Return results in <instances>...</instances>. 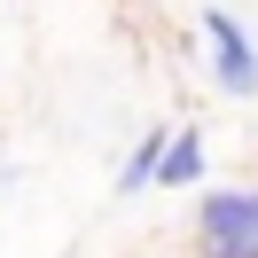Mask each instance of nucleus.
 Returning a JSON list of instances; mask_svg holds the SVG:
<instances>
[{"label": "nucleus", "instance_id": "obj_1", "mask_svg": "<svg viewBox=\"0 0 258 258\" xmlns=\"http://www.w3.org/2000/svg\"><path fill=\"white\" fill-rule=\"evenodd\" d=\"M204 39H211V79L227 86V94H258V47H250V32H242L227 8H204Z\"/></svg>", "mask_w": 258, "mask_h": 258}, {"label": "nucleus", "instance_id": "obj_2", "mask_svg": "<svg viewBox=\"0 0 258 258\" xmlns=\"http://www.w3.org/2000/svg\"><path fill=\"white\" fill-rule=\"evenodd\" d=\"M196 235H258V188L204 196V211H196Z\"/></svg>", "mask_w": 258, "mask_h": 258}, {"label": "nucleus", "instance_id": "obj_3", "mask_svg": "<svg viewBox=\"0 0 258 258\" xmlns=\"http://www.w3.org/2000/svg\"><path fill=\"white\" fill-rule=\"evenodd\" d=\"M164 149H172V133H141V149L125 157V172H117V188L125 196H141L149 180H157V164H164Z\"/></svg>", "mask_w": 258, "mask_h": 258}, {"label": "nucleus", "instance_id": "obj_4", "mask_svg": "<svg viewBox=\"0 0 258 258\" xmlns=\"http://www.w3.org/2000/svg\"><path fill=\"white\" fill-rule=\"evenodd\" d=\"M196 172H204V141H196V133H172V149H164L157 180H164V188H188Z\"/></svg>", "mask_w": 258, "mask_h": 258}, {"label": "nucleus", "instance_id": "obj_5", "mask_svg": "<svg viewBox=\"0 0 258 258\" xmlns=\"http://www.w3.org/2000/svg\"><path fill=\"white\" fill-rule=\"evenodd\" d=\"M204 258H258V235H196Z\"/></svg>", "mask_w": 258, "mask_h": 258}]
</instances>
